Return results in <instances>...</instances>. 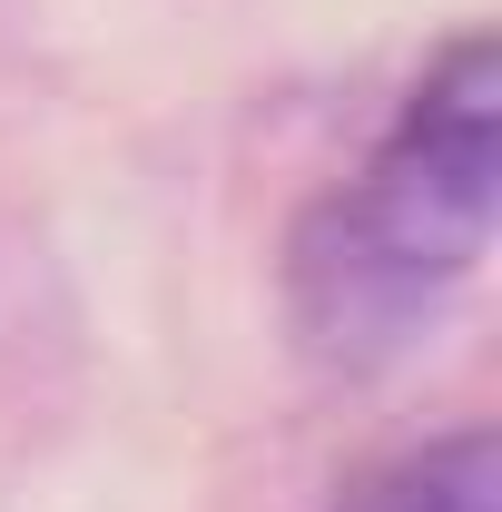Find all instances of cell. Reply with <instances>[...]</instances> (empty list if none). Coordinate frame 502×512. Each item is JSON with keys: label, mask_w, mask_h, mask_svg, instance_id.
<instances>
[{"label": "cell", "mask_w": 502, "mask_h": 512, "mask_svg": "<svg viewBox=\"0 0 502 512\" xmlns=\"http://www.w3.org/2000/svg\"><path fill=\"white\" fill-rule=\"evenodd\" d=\"M493 237V40H453L375 158L296 237V316L325 355H384L483 266Z\"/></svg>", "instance_id": "cell-1"}]
</instances>
